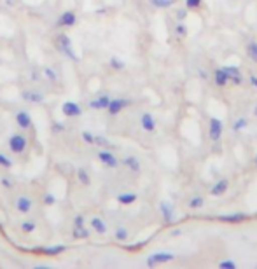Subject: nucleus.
Instances as JSON below:
<instances>
[{"instance_id":"1","label":"nucleus","mask_w":257,"mask_h":269,"mask_svg":"<svg viewBox=\"0 0 257 269\" xmlns=\"http://www.w3.org/2000/svg\"><path fill=\"white\" fill-rule=\"evenodd\" d=\"M54 46H56V49L60 51L61 54H65V56H68L72 61H77L79 58H77L75 51H73V46H72V40L70 37L67 34H58L56 39H54Z\"/></svg>"},{"instance_id":"2","label":"nucleus","mask_w":257,"mask_h":269,"mask_svg":"<svg viewBox=\"0 0 257 269\" xmlns=\"http://www.w3.org/2000/svg\"><path fill=\"white\" fill-rule=\"evenodd\" d=\"M7 145H9V150L14 154V156H23L28 149V140L23 133H14L9 138Z\"/></svg>"},{"instance_id":"3","label":"nucleus","mask_w":257,"mask_h":269,"mask_svg":"<svg viewBox=\"0 0 257 269\" xmlns=\"http://www.w3.org/2000/svg\"><path fill=\"white\" fill-rule=\"evenodd\" d=\"M175 260V253L172 252H156V253H150L149 257L145 259L147 267H156L161 266V264H168Z\"/></svg>"},{"instance_id":"4","label":"nucleus","mask_w":257,"mask_h":269,"mask_svg":"<svg viewBox=\"0 0 257 269\" xmlns=\"http://www.w3.org/2000/svg\"><path fill=\"white\" fill-rule=\"evenodd\" d=\"M222 133H224V123L219 117H210V121H208V138L214 143H217L222 138Z\"/></svg>"},{"instance_id":"5","label":"nucleus","mask_w":257,"mask_h":269,"mask_svg":"<svg viewBox=\"0 0 257 269\" xmlns=\"http://www.w3.org/2000/svg\"><path fill=\"white\" fill-rule=\"evenodd\" d=\"M130 105H131L130 98H112L107 107V112H109V116H117V114H121Z\"/></svg>"},{"instance_id":"6","label":"nucleus","mask_w":257,"mask_h":269,"mask_svg":"<svg viewBox=\"0 0 257 269\" xmlns=\"http://www.w3.org/2000/svg\"><path fill=\"white\" fill-rule=\"evenodd\" d=\"M97 157H98V161H100L104 166H107V168H117L119 166V159L116 157V154L112 152V150H109V149H102L100 152L97 154Z\"/></svg>"},{"instance_id":"7","label":"nucleus","mask_w":257,"mask_h":269,"mask_svg":"<svg viewBox=\"0 0 257 269\" xmlns=\"http://www.w3.org/2000/svg\"><path fill=\"white\" fill-rule=\"evenodd\" d=\"M61 114H63L65 117H80L82 116V107L72 100L63 102L61 103Z\"/></svg>"},{"instance_id":"8","label":"nucleus","mask_w":257,"mask_h":269,"mask_svg":"<svg viewBox=\"0 0 257 269\" xmlns=\"http://www.w3.org/2000/svg\"><path fill=\"white\" fill-rule=\"evenodd\" d=\"M159 212H161V217H163V222L164 224H174L175 222V208L172 203L168 201H161L159 203Z\"/></svg>"},{"instance_id":"9","label":"nucleus","mask_w":257,"mask_h":269,"mask_svg":"<svg viewBox=\"0 0 257 269\" xmlns=\"http://www.w3.org/2000/svg\"><path fill=\"white\" fill-rule=\"evenodd\" d=\"M75 23H77V14L73 13V11H65V13H61L56 21V25L60 28H72V27H75Z\"/></svg>"},{"instance_id":"10","label":"nucleus","mask_w":257,"mask_h":269,"mask_svg":"<svg viewBox=\"0 0 257 269\" xmlns=\"http://www.w3.org/2000/svg\"><path fill=\"white\" fill-rule=\"evenodd\" d=\"M224 72L227 73V77H229V82L234 84V86H241L243 84V73H241V70L238 67H234V65H226V67H222Z\"/></svg>"},{"instance_id":"11","label":"nucleus","mask_w":257,"mask_h":269,"mask_svg":"<svg viewBox=\"0 0 257 269\" xmlns=\"http://www.w3.org/2000/svg\"><path fill=\"white\" fill-rule=\"evenodd\" d=\"M14 121H16V124H18L20 130H30V128L34 126L32 116L27 112V110H18L16 116H14Z\"/></svg>"},{"instance_id":"12","label":"nucleus","mask_w":257,"mask_h":269,"mask_svg":"<svg viewBox=\"0 0 257 269\" xmlns=\"http://www.w3.org/2000/svg\"><path fill=\"white\" fill-rule=\"evenodd\" d=\"M14 206H16L18 213L27 215V213H30L32 208H34V201H32V198H28V196H20V198H16V201H14Z\"/></svg>"},{"instance_id":"13","label":"nucleus","mask_w":257,"mask_h":269,"mask_svg":"<svg viewBox=\"0 0 257 269\" xmlns=\"http://www.w3.org/2000/svg\"><path fill=\"white\" fill-rule=\"evenodd\" d=\"M140 126L145 133H154L156 131V119L150 112H142L140 114Z\"/></svg>"},{"instance_id":"14","label":"nucleus","mask_w":257,"mask_h":269,"mask_svg":"<svg viewBox=\"0 0 257 269\" xmlns=\"http://www.w3.org/2000/svg\"><path fill=\"white\" fill-rule=\"evenodd\" d=\"M217 219L220 222H227V224H240L243 220L248 219V215L245 212H233V213H227V215H219Z\"/></svg>"},{"instance_id":"15","label":"nucleus","mask_w":257,"mask_h":269,"mask_svg":"<svg viewBox=\"0 0 257 269\" xmlns=\"http://www.w3.org/2000/svg\"><path fill=\"white\" fill-rule=\"evenodd\" d=\"M110 100H112V98H110L109 95H98L97 98H93V100L88 103V107L93 110H107Z\"/></svg>"},{"instance_id":"16","label":"nucleus","mask_w":257,"mask_h":269,"mask_svg":"<svg viewBox=\"0 0 257 269\" xmlns=\"http://www.w3.org/2000/svg\"><path fill=\"white\" fill-rule=\"evenodd\" d=\"M21 98H23V102L37 103V105L44 102V95L40 93V91H35V89H25L23 93H21Z\"/></svg>"},{"instance_id":"17","label":"nucleus","mask_w":257,"mask_h":269,"mask_svg":"<svg viewBox=\"0 0 257 269\" xmlns=\"http://www.w3.org/2000/svg\"><path fill=\"white\" fill-rule=\"evenodd\" d=\"M212 79H214V84L217 87H226L227 84H229V77H227V73L224 72L222 67L214 70V73H212Z\"/></svg>"},{"instance_id":"18","label":"nucleus","mask_w":257,"mask_h":269,"mask_svg":"<svg viewBox=\"0 0 257 269\" xmlns=\"http://www.w3.org/2000/svg\"><path fill=\"white\" fill-rule=\"evenodd\" d=\"M65 250H67L65 245H54V246H40V248H37V252L42 253V255L56 257V255H60V253H63Z\"/></svg>"},{"instance_id":"19","label":"nucleus","mask_w":257,"mask_h":269,"mask_svg":"<svg viewBox=\"0 0 257 269\" xmlns=\"http://www.w3.org/2000/svg\"><path fill=\"white\" fill-rule=\"evenodd\" d=\"M227 187H229V180L220 178L210 187V194H212V196H222V194H226Z\"/></svg>"},{"instance_id":"20","label":"nucleus","mask_w":257,"mask_h":269,"mask_svg":"<svg viewBox=\"0 0 257 269\" xmlns=\"http://www.w3.org/2000/svg\"><path fill=\"white\" fill-rule=\"evenodd\" d=\"M123 164L128 169H130V171H133V173H140V169H142V163H140V159H138L137 156H126V157H123Z\"/></svg>"},{"instance_id":"21","label":"nucleus","mask_w":257,"mask_h":269,"mask_svg":"<svg viewBox=\"0 0 257 269\" xmlns=\"http://www.w3.org/2000/svg\"><path fill=\"white\" fill-rule=\"evenodd\" d=\"M116 200H117L119 205L130 206V205H133V203L138 200V194H135V193H121V194H117Z\"/></svg>"},{"instance_id":"22","label":"nucleus","mask_w":257,"mask_h":269,"mask_svg":"<svg viewBox=\"0 0 257 269\" xmlns=\"http://www.w3.org/2000/svg\"><path fill=\"white\" fill-rule=\"evenodd\" d=\"M90 224H91V227H93L95 233H98V234H105V233H107V224H105L104 220L100 219V217H93Z\"/></svg>"},{"instance_id":"23","label":"nucleus","mask_w":257,"mask_h":269,"mask_svg":"<svg viewBox=\"0 0 257 269\" xmlns=\"http://www.w3.org/2000/svg\"><path fill=\"white\" fill-rule=\"evenodd\" d=\"M75 173H77V180L80 182V186H84V187L91 186V176L86 168H77Z\"/></svg>"},{"instance_id":"24","label":"nucleus","mask_w":257,"mask_h":269,"mask_svg":"<svg viewBox=\"0 0 257 269\" xmlns=\"http://www.w3.org/2000/svg\"><path fill=\"white\" fill-rule=\"evenodd\" d=\"M72 238L73 239H86V238H90V229H88L86 226H73Z\"/></svg>"},{"instance_id":"25","label":"nucleus","mask_w":257,"mask_h":269,"mask_svg":"<svg viewBox=\"0 0 257 269\" xmlns=\"http://www.w3.org/2000/svg\"><path fill=\"white\" fill-rule=\"evenodd\" d=\"M245 51H247L248 60H252L254 63H257V40H250V42L245 46Z\"/></svg>"},{"instance_id":"26","label":"nucleus","mask_w":257,"mask_h":269,"mask_svg":"<svg viewBox=\"0 0 257 269\" xmlns=\"http://www.w3.org/2000/svg\"><path fill=\"white\" fill-rule=\"evenodd\" d=\"M114 238H116V241H126L128 238H130V231L126 229L124 226H117L116 231H114Z\"/></svg>"},{"instance_id":"27","label":"nucleus","mask_w":257,"mask_h":269,"mask_svg":"<svg viewBox=\"0 0 257 269\" xmlns=\"http://www.w3.org/2000/svg\"><path fill=\"white\" fill-rule=\"evenodd\" d=\"M149 4L152 7H157V9H168L174 4H177V0H149Z\"/></svg>"},{"instance_id":"28","label":"nucleus","mask_w":257,"mask_h":269,"mask_svg":"<svg viewBox=\"0 0 257 269\" xmlns=\"http://www.w3.org/2000/svg\"><path fill=\"white\" fill-rule=\"evenodd\" d=\"M247 126H248V119H247V117H238V119L233 123V131H234V133H240V131L245 130Z\"/></svg>"},{"instance_id":"29","label":"nucleus","mask_w":257,"mask_h":269,"mask_svg":"<svg viewBox=\"0 0 257 269\" xmlns=\"http://www.w3.org/2000/svg\"><path fill=\"white\" fill-rule=\"evenodd\" d=\"M205 205V198L203 196H193L187 203V206H189L191 210H200L201 206Z\"/></svg>"},{"instance_id":"30","label":"nucleus","mask_w":257,"mask_h":269,"mask_svg":"<svg viewBox=\"0 0 257 269\" xmlns=\"http://www.w3.org/2000/svg\"><path fill=\"white\" fill-rule=\"evenodd\" d=\"M35 227H37V224L34 220H25V222H21L20 229H21V233H25V234H32L35 231Z\"/></svg>"},{"instance_id":"31","label":"nucleus","mask_w":257,"mask_h":269,"mask_svg":"<svg viewBox=\"0 0 257 269\" xmlns=\"http://www.w3.org/2000/svg\"><path fill=\"white\" fill-rule=\"evenodd\" d=\"M42 75L46 77L47 80H51V82H56V80H58V73H56V70L51 68V67H44V68H42Z\"/></svg>"},{"instance_id":"32","label":"nucleus","mask_w":257,"mask_h":269,"mask_svg":"<svg viewBox=\"0 0 257 269\" xmlns=\"http://www.w3.org/2000/svg\"><path fill=\"white\" fill-rule=\"evenodd\" d=\"M109 63H110V67H112L114 70H124V68H126V61L121 60V58H117V56L110 58Z\"/></svg>"},{"instance_id":"33","label":"nucleus","mask_w":257,"mask_h":269,"mask_svg":"<svg viewBox=\"0 0 257 269\" xmlns=\"http://www.w3.org/2000/svg\"><path fill=\"white\" fill-rule=\"evenodd\" d=\"M95 145L102 147V149H107V147H112V143L104 135H95Z\"/></svg>"},{"instance_id":"34","label":"nucleus","mask_w":257,"mask_h":269,"mask_svg":"<svg viewBox=\"0 0 257 269\" xmlns=\"http://www.w3.org/2000/svg\"><path fill=\"white\" fill-rule=\"evenodd\" d=\"M80 138H82V142L88 143V145H95V135L91 133V131L84 130L82 133H80Z\"/></svg>"},{"instance_id":"35","label":"nucleus","mask_w":257,"mask_h":269,"mask_svg":"<svg viewBox=\"0 0 257 269\" xmlns=\"http://www.w3.org/2000/svg\"><path fill=\"white\" fill-rule=\"evenodd\" d=\"M0 166L6 168V169L13 168V159H11L9 156H6L4 152H0Z\"/></svg>"},{"instance_id":"36","label":"nucleus","mask_w":257,"mask_h":269,"mask_svg":"<svg viewBox=\"0 0 257 269\" xmlns=\"http://www.w3.org/2000/svg\"><path fill=\"white\" fill-rule=\"evenodd\" d=\"M42 203L46 206H53L54 203H56V196H54V194H51V193H46L42 196Z\"/></svg>"},{"instance_id":"37","label":"nucleus","mask_w":257,"mask_h":269,"mask_svg":"<svg viewBox=\"0 0 257 269\" xmlns=\"http://www.w3.org/2000/svg\"><path fill=\"white\" fill-rule=\"evenodd\" d=\"M175 34H177L179 37H186L187 35V27L182 23V21H179V23L175 25Z\"/></svg>"},{"instance_id":"38","label":"nucleus","mask_w":257,"mask_h":269,"mask_svg":"<svg viewBox=\"0 0 257 269\" xmlns=\"http://www.w3.org/2000/svg\"><path fill=\"white\" fill-rule=\"evenodd\" d=\"M219 267L220 269H236L238 266H236V262H233V260H220L219 262Z\"/></svg>"},{"instance_id":"39","label":"nucleus","mask_w":257,"mask_h":269,"mask_svg":"<svg viewBox=\"0 0 257 269\" xmlns=\"http://www.w3.org/2000/svg\"><path fill=\"white\" fill-rule=\"evenodd\" d=\"M175 18H177V21H186V18H187V7H182V9H179L177 11V14H175Z\"/></svg>"},{"instance_id":"40","label":"nucleus","mask_w":257,"mask_h":269,"mask_svg":"<svg viewBox=\"0 0 257 269\" xmlns=\"http://www.w3.org/2000/svg\"><path fill=\"white\" fill-rule=\"evenodd\" d=\"M203 0H186V7L187 9H198L201 6Z\"/></svg>"},{"instance_id":"41","label":"nucleus","mask_w":257,"mask_h":269,"mask_svg":"<svg viewBox=\"0 0 257 269\" xmlns=\"http://www.w3.org/2000/svg\"><path fill=\"white\" fill-rule=\"evenodd\" d=\"M65 131V124L63 123H53V133H63Z\"/></svg>"},{"instance_id":"42","label":"nucleus","mask_w":257,"mask_h":269,"mask_svg":"<svg viewBox=\"0 0 257 269\" xmlns=\"http://www.w3.org/2000/svg\"><path fill=\"white\" fill-rule=\"evenodd\" d=\"M0 184H2V187H6V189H13L14 187V182L11 178H7V176H4V178L0 180Z\"/></svg>"},{"instance_id":"43","label":"nucleus","mask_w":257,"mask_h":269,"mask_svg":"<svg viewBox=\"0 0 257 269\" xmlns=\"http://www.w3.org/2000/svg\"><path fill=\"white\" fill-rule=\"evenodd\" d=\"M73 226H86V224H84V217L82 215L73 217Z\"/></svg>"},{"instance_id":"44","label":"nucleus","mask_w":257,"mask_h":269,"mask_svg":"<svg viewBox=\"0 0 257 269\" xmlns=\"http://www.w3.org/2000/svg\"><path fill=\"white\" fill-rule=\"evenodd\" d=\"M248 82H250L252 87H255L257 89V75L255 73H248Z\"/></svg>"},{"instance_id":"45","label":"nucleus","mask_w":257,"mask_h":269,"mask_svg":"<svg viewBox=\"0 0 257 269\" xmlns=\"http://www.w3.org/2000/svg\"><path fill=\"white\" fill-rule=\"evenodd\" d=\"M30 79H32V80H39V79H40L39 70H37V68H32V72H30Z\"/></svg>"},{"instance_id":"46","label":"nucleus","mask_w":257,"mask_h":269,"mask_svg":"<svg viewBox=\"0 0 257 269\" xmlns=\"http://www.w3.org/2000/svg\"><path fill=\"white\" fill-rule=\"evenodd\" d=\"M198 73H200V77H201V79H208V73L205 72L203 68H200V70H198Z\"/></svg>"},{"instance_id":"47","label":"nucleus","mask_w":257,"mask_h":269,"mask_svg":"<svg viewBox=\"0 0 257 269\" xmlns=\"http://www.w3.org/2000/svg\"><path fill=\"white\" fill-rule=\"evenodd\" d=\"M14 2H16V0H6V6H7V7H13Z\"/></svg>"},{"instance_id":"48","label":"nucleus","mask_w":257,"mask_h":269,"mask_svg":"<svg viewBox=\"0 0 257 269\" xmlns=\"http://www.w3.org/2000/svg\"><path fill=\"white\" fill-rule=\"evenodd\" d=\"M254 166L257 168V154H255V157H254Z\"/></svg>"},{"instance_id":"49","label":"nucleus","mask_w":257,"mask_h":269,"mask_svg":"<svg viewBox=\"0 0 257 269\" xmlns=\"http://www.w3.org/2000/svg\"><path fill=\"white\" fill-rule=\"evenodd\" d=\"M254 116L257 117V103H255V107H254Z\"/></svg>"}]
</instances>
